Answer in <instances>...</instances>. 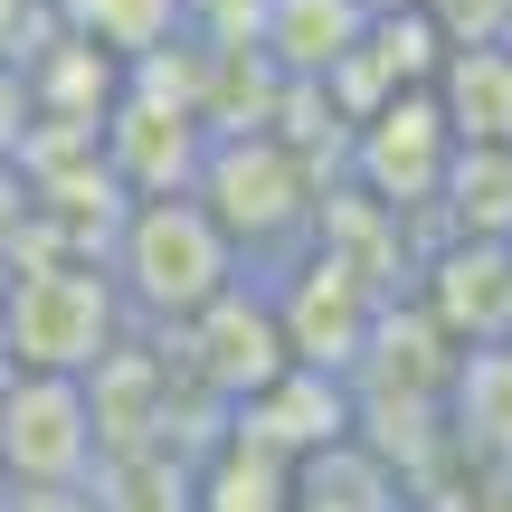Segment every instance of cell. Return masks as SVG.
<instances>
[{
	"label": "cell",
	"instance_id": "cell-1",
	"mask_svg": "<svg viewBox=\"0 0 512 512\" xmlns=\"http://www.w3.org/2000/svg\"><path fill=\"white\" fill-rule=\"evenodd\" d=\"M124 351V294L105 256H29L0 275V370L95 380Z\"/></svg>",
	"mask_w": 512,
	"mask_h": 512
},
{
	"label": "cell",
	"instance_id": "cell-2",
	"mask_svg": "<svg viewBox=\"0 0 512 512\" xmlns=\"http://www.w3.org/2000/svg\"><path fill=\"white\" fill-rule=\"evenodd\" d=\"M105 275L114 294H124V313H143V323L181 332L200 323L219 294H238V247L219 238V219H209L200 200H124V219H114V247H105Z\"/></svg>",
	"mask_w": 512,
	"mask_h": 512
},
{
	"label": "cell",
	"instance_id": "cell-3",
	"mask_svg": "<svg viewBox=\"0 0 512 512\" xmlns=\"http://www.w3.org/2000/svg\"><path fill=\"white\" fill-rule=\"evenodd\" d=\"M190 200L219 219V238L238 256H275V247H313V219H323V190H313L304 152L285 133H209V162L190 181Z\"/></svg>",
	"mask_w": 512,
	"mask_h": 512
},
{
	"label": "cell",
	"instance_id": "cell-4",
	"mask_svg": "<svg viewBox=\"0 0 512 512\" xmlns=\"http://www.w3.org/2000/svg\"><path fill=\"white\" fill-rule=\"evenodd\" d=\"M105 437H95L86 380H38V370H0V475L10 494H76L95 475Z\"/></svg>",
	"mask_w": 512,
	"mask_h": 512
},
{
	"label": "cell",
	"instance_id": "cell-5",
	"mask_svg": "<svg viewBox=\"0 0 512 512\" xmlns=\"http://www.w3.org/2000/svg\"><path fill=\"white\" fill-rule=\"evenodd\" d=\"M342 162H351V190H361L370 209H389V219H408V209H437L446 190V162H456V133H446L437 95H389V105H370L361 124L342 133Z\"/></svg>",
	"mask_w": 512,
	"mask_h": 512
},
{
	"label": "cell",
	"instance_id": "cell-6",
	"mask_svg": "<svg viewBox=\"0 0 512 512\" xmlns=\"http://www.w3.org/2000/svg\"><path fill=\"white\" fill-rule=\"evenodd\" d=\"M266 304H275V332H285V361L294 370H332V380H342L370 351V332H380V294L351 266H332L323 247H294V266L266 285Z\"/></svg>",
	"mask_w": 512,
	"mask_h": 512
},
{
	"label": "cell",
	"instance_id": "cell-7",
	"mask_svg": "<svg viewBox=\"0 0 512 512\" xmlns=\"http://www.w3.org/2000/svg\"><path fill=\"white\" fill-rule=\"evenodd\" d=\"M190 332V380L200 389H219L228 408H247L256 389H275L285 380V332H275V304H266V285H238V294H219V304L200 313V323H181Z\"/></svg>",
	"mask_w": 512,
	"mask_h": 512
},
{
	"label": "cell",
	"instance_id": "cell-8",
	"mask_svg": "<svg viewBox=\"0 0 512 512\" xmlns=\"http://www.w3.org/2000/svg\"><path fill=\"white\" fill-rule=\"evenodd\" d=\"M361 29L370 19L351 10V0H266V19H256V67L285 76V86H323V76L361 48Z\"/></svg>",
	"mask_w": 512,
	"mask_h": 512
},
{
	"label": "cell",
	"instance_id": "cell-9",
	"mask_svg": "<svg viewBox=\"0 0 512 512\" xmlns=\"http://www.w3.org/2000/svg\"><path fill=\"white\" fill-rule=\"evenodd\" d=\"M427 95H437L456 152H512V48H446Z\"/></svg>",
	"mask_w": 512,
	"mask_h": 512
},
{
	"label": "cell",
	"instance_id": "cell-10",
	"mask_svg": "<svg viewBox=\"0 0 512 512\" xmlns=\"http://www.w3.org/2000/svg\"><path fill=\"white\" fill-rule=\"evenodd\" d=\"M190 512H294V465L228 427L219 456L190 465Z\"/></svg>",
	"mask_w": 512,
	"mask_h": 512
},
{
	"label": "cell",
	"instance_id": "cell-11",
	"mask_svg": "<svg viewBox=\"0 0 512 512\" xmlns=\"http://www.w3.org/2000/svg\"><path fill=\"white\" fill-rule=\"evenodd\" d=\"M294 512H399V465L380 446L342 437V446L294 465Z\"/></svg>",
	"mask_w": 512,
	"mask_h": 512
},
{
	"label": "cell",
	"instance_id": "cell-12",
	"mask_svg": "<svg viewBox=\"0 0 512 512\" xmlns=\"http://www.w3.org/2000/svg\"><path fill=\"white\" fill-rule=\"evenodd\" d=\"M456 247H512V152H456L437 190Z\"/></svg>",
	"mask_w": 512,
	"mask_h": 512
},
{
	"label": "cell",
	"instance_id": "cell-13",
	"mask_svg": "<svg viewBox=\"0 0 512 512\" xmlns=\"http://www.w3.org/2000/svg\"><path fill=\"white\" fill-rule=\"evenodd\" d=\"M456 437L484 465L512 456V342H484V351L456 361Z\"/></svg>",
	"mask_w": 512,
	"mask_h": 512
},
{
	"label": "cell",
	"instance_id": "cell-14",
	"mask_svg": "<svg viewBox=\"0 0 512 512\" xmlns=\"http://www.w3.org/2000/svg\"><path fill=\"white\" fill-rule=\"evenodd\" d=\"M446 48H512V0H418Z\"/></svg>",
	"mask_w": 512,
	"mask_h": 512
},
{
	"label": "cell",
	"instance_id": "cell-15",
	"mask_svg": "<svg viewBox=\"0 0 512 512\" xmlns=\"http://www.w3.org/2000/svg\"><path fill=\"white\" fill-rule=\"evenodd\" d=\"M19 256H38V190L19 162H0V266H19Z\"/></svg>",
	"mask_w": 512,
	"mask_h": 512
},
{
	"label": "cell",
	"instance_id": "cell-16",
	"mask_svg": "<svg viewBox=\"0 0 512 512\" xmlns=\"http://www.w3.org/2000/svg\"><path fill=\"white\" fill-rule=\"evenodd\" d=\"M29 124H38V105H29V76H19L10 57H0V162H19Z\"/></svg>",
	"mask_w": 512,
	"mask_h": 512
},
{
	"label": "cell",
	"instance_id": "cell-17",
	"mask_svg": "<svg viewBox=\"0 0 512 512\" xmlns=\"http://www.w3.org/2000/svg\"><path fill=\"white\" fill-rule=\"evenodd\" d=\"M361 19H389V10H418V0H351Z\"/></svg>",
	"mask_w": 512,
	"mask_h": 512
}]
</instances>
